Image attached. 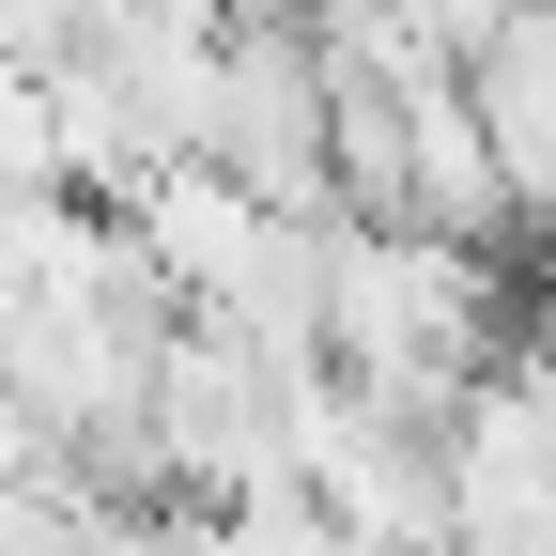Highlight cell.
<instances>
[{
    "mask_svg": "<svg viewBox=\"0 0 556 556\" xmlns=\"http://www.w3.org/2000/svg\"><path fill=\"white\" fill-rule=\"evenodd\" d=\"M201 170L248 186L263 217H294V232H325V217H340V201H325V62H309V31H232V47H217Z\"/></svg>",
    "mask_w": 556,
    "mask_h": 556,
    "instance_id": "6da1fadb",
    "label": "cell"
}]
</instances>
